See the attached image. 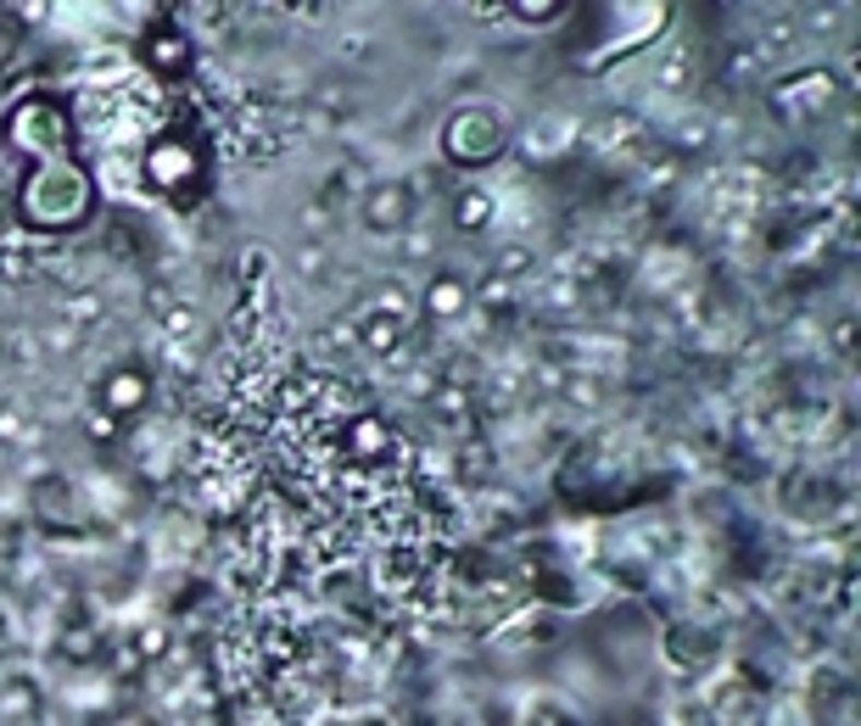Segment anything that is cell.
Here are the masks:
<instances>
[{
  "label": "cell",
  "mask_w": 861,
  "mask_h": 726,
  "mask_svg": "<svg viewBox=\"0 0 861 726\" xmlns=\"http://www.w3.org/2000/svg\"><path fill=\"white\" fill-rule=\"evenodd\" d=\"M504 145H509V123L487 102H464L443 123V157L453 168H487V163L504 157Z\"/></svg>",
  "instance_id": "1"
},
{
  "label": "cell",
  "mask_w": 861,
  "mask_h": 726,
  "mask_svg": "<svg viewBox=\"0 0 861 726\" xmlns=\"http://www.w3.org/2000/svg\"><path fill=\"white\" fill-rule=\"evenodd\" d=\"M7 129H12V140L23 145V152H39L51 163H62V152H68V118L51 102H28L23 112H12Z\"/></svg>",
  "instance_id": "2"
},
{
  "label": "cell",
  "mask_w": 861,
  "mask_h": 726,
  "mask_svg": "<svg viewBox=\"0 0 861 726\" xmlns=\"http://www.w3.org/2000/svg\"><path fill=\"white\" fill-rule=\"evenodd\" d=\"M409 218H414V190L403 179H380L364 190V224L375 235H403Z\"/></svg>",
  "instance_id": "3"
},
{
  "label": "cell",
  "mask_w": 861,
  "mask_h": 726,
  "mask_svg": "<svg viewBox=\"0 0 861 726\" xmlns=\"http://www.w3.org/2000/svg\"><path fill=\"white\" fill-rule=\"evenodd\" d=\"M420 308H425L431 319H437V324L459 319V313L470 308V279H459V274H437V279H425Z\"/></svg>",
  "instance_id": "4"
},
{
  "label": "cell",
  "mask_w": 861,
  "mask_h": 726,
  "mask_svg": "<svg viewBox=\"0 0 861 726\" xmlns=\"http://www.w3.org/2000/svg\"><path fill=\"white\" fill-rule=\"evenodd\" d=\"M353 342L369 347V353H387V347L403 342V319H398V313H369V319L353 330Z\"/></svg>",
  "instance_id": "5"
},
{
  "label": "cell",
  "mask_w": 861,
  "mask_h": 726,
  "mask_svg": "<svg viewBox=\"0 0 861 726\" xmlns=\"http://www.w3.org/2000/svg\"><path fill=\"white\" fill-rule=\"evenodd\" d=\"M453 218H459V229H482L493 218V197L487 190H464V197L453 202Z\"/></svg>",
  "instance_id": "6"
},
{
  "label": "cell",
  "mask_w": 861,
  "mask_h": 726,
  "mask_svg": "<svg viewBox=\"0 0 861 726\" xmlns=\"http://www.w3.org/2000/svg\"><path fill=\"white\" fill-rule=\"evenodd\" d=\"M0 279H7V285H23V279H34V263H28V258H12V252H0Z\"/></svg>",
  "instance_id": "7"
},
{
  "label": "cell",
  "mask_w": 861,
  "mask_h": 726,
  "mask_svg": "<svg viewBox=\"0 0 861 726\" xmlns=\"http://www.w3.org/2000/svg\"><path fill=\"white\" fill-rule=\"evenodd\" d=\"M62 319H95V297H68V302H62Z\"/></svg>",
  "instance_id": "8"
},
{
  "label": "cell",
  "mask_w": 861,
  "mask_h": 726,
  "mask_svg": "<svg viewBox=\"0 0 861 726\" xmlns=\"http://www.w3.org/2000/svg\"><path fill=\"white\" fill-rule=\"evenodd\" d=\"M247 726H285V715H280V710H252Z\"/></svg>",
  "instance_id": "9"
},
{
  "label": "cell",
  "mask_w": 861,
  "mask_h": 726,
  "mask_svg": "<svg viewBox=\"0 0 861 726\" xmlns=\"http://www.w3.org/2000/svg\"><path fill=\"white\" fill-rule=\"evenodd\" d=\"M526 263H532V258H526V252H504V258H498V269H504V274H520Z\"/></svg>",
  "instance_id": "10"
}]
</instances>
